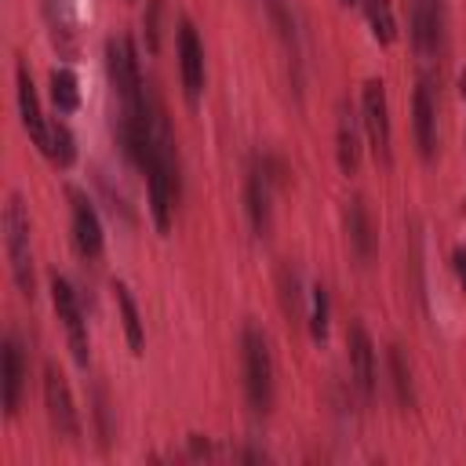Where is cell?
<instances>
[{
	"label": "cell",
	"instance_id": "1",
	"mask_svg": "<svg viewBox=\"0 0 466 466\" xmlns=\"http://www.w3.org/2000/svg\"><path fill=\"white\" fill-rule=\"evenodd\" d=\"M240 364H244L248 408L255 415H266L273 408V357H269L266 335L255 324H244L240 331Z\"/></svg>",
	"mask_w": 466,
	"mask_h": 466
},
{
	"label": "cell",
	"instance_id": "2",
	"mask_svg": "<svg viewBox=\"0 0 466 466\" xmlns=\"http://www.w3.org/2000/svg\"><path fill=\"white\" fill-rule=\"evenodd\" d=\"M4 248H7V262L18 291L33 299L36 280H33V251H29V211L18 193H11L4 204Z\"/></svg>",
	"mask_w": 466,
	"mask_h": 466
},
{
	"label": "cell",
	"instance_id": "3",
	"mask_svg": "<svg viewBox=\"0 0 466 466\" xmlns=\"http://www.w3.org/2000/svg\"><path fill=\"white\" fill-rule=\"evenodd\" d=\"M106 69H109V80L120 95V106L124 113H135V109H146V84H142V73H138V58H135V44L131 36H109L106 40Z\"/></svg>",
	"mask_w": 466,
	"mask_h": 466
},
{
	"label": "cell",
	"instance_id": "4",
	"mask_svg": "<svg viewBox=\"0 0 466 466\" xmlns=\"http://www.w3.org/2000/svg\"><path fill=\"white\" fill-rule=\"evenodd\" d=\"M360 124L368 131V142H371V153L379 164H390V102H386V84L382 80H368L360 87Z\"/></svg>",
	"mask_w": 466,
	"mask_h": 466
},
{
	"label": "cell",
	"instance_id": "5",
	"mask_svg": "<svg viewBox=\"0 0 466 466\" xmlns=\"http://www.w3.org/2000/svg\"><path fill=\"white\" fill-rule=\"evenodd\" d=\"M51 302H55V313L66 328V339H69V350H73V360L80 368H87V324H84V309H80V299L73 291V284L66 277H51Z\"/></svg>",
	"mask_w": 466,
	"mask_h": 466
},
{
	"label": "cell",
	"instance_id": "6",
	"mask_svg": "<svg viewBox=\"0 0 466 466\" xmlns=\"http://www.w3.org/2000/svg\"><path fill=\"white\" fill-rule=\"evenodd\" d=\"M44 408H47V419H51L58 437H66V441L80 437V419H76V408H73V393H69V386H66V379L55 364H44Z\"/></svg>",
	"mask_w": 466,
	"mask_h": 466
},
{
	"label": "cell",
	"instance_id": "7",
	"mask_svg": "<svg viewBox=\"0 0 466 466\" xmlns=\"http://www.w3.org/2000/svg\"><path fill=\"white\" fill-rule=\"evenodd\" d=\"M178 73H182V95L189 106L200 102L204 95V44L193 29L189 18L178 22Z\"/></svg>",
	"mask_w": 466,
	"mask_h": 466
},
{
	"label": "cell",
	"instance_id": "8",
	"mask_svg": "<svg viewBox=\"0 0 466 466\" xmlns=\"http://www.w3.org/2000/svg\"><path fill=\"white\" fill-rule=\"evenodd\" d=\"M69 218H73V244L84 258H98L102 255V222L98 211L91 208V200L80 189H69Z\"/></svg>",
	"mask_w": 466,
	"mask_h": 466
},
{
	"label": "cell",
	"instance_id": "9",
	"mask_svg": "<svg viewBox=\"0 0 466 466\" xmlns=\"http://www.w3.org/2000/svg\"><path fill=\"white\" fill-rule=\"evenodd\" d=\"M346 350H350V371H353V382L364 397L375 393V342L368 335V328L360 320L350 324L346 331Z\"/></svg>",
	"mask_w": 466,
	"mask_h": 466
},
{
	"label": "cell",
	"instance_id": "10",
	"mask_svg": "<svg viewBox=\"0 0 466 466\" xmlns=\"http://www.w3.org/2000/svg\"><path fill=\"white\" fill-rule=\"evenodd\" d=\"M411 131H415V146L419 153L430 160L437 153V102H433V87L430 80H419L415 87V102H411Z\"/></svg>",
	"mask_w": 466,
	"mask_h": 466
},
{
	"label": "cell",
	"instance_id": "11",
	"mask_svg": "<svg viewBox=\"0 0 466 466\" xmlns=\"http://www.w3.org/2000/svg\"><path fill=\"white\" fill-rule=\"evenodd\" d=\"M18 116H22V127L29 131L33 146L44 153L47 149V120L40 113V98H36V87H33V76L25 69V62H18Z\"/></svg>",
	"mask_w": 466,
	"mask_h": 466
},
{
	"label": "cell",
	"instance_id": "12",
	"mask_svg": "<svg viewBox=\"0 0 466 466\" xmlns=\"http://www.w3.org/2000/svg\"><path fill=\"white\" fill-rule=\"evenodd\" d=\"M411 47L430 58L441 47V0H411Z\"/></svg>",
	"mask_w": 466,
	"mask_h": 466
},
{
	"label": "cell",
	"instance_id": "13",
	"mask_svg": "<svg viewBox=\"0 0 466 466\" xmlns=\"http://www.w3.org/2000/svg\"><path fill=\"white\" fill-rule=\"evenodd\" d=\"M0 368H4V411L7 419L18 411V400H22V386H25V357H22V346L15 335L4 339V353H0Z\"/></svg>",
	"mask_w": 466,
	"mask_h": 466
},
{
	"label": "cell",
	"instance_id": "14",
	"mask_svg": "<svg viewBox=\"0 0 466 466\" xmlns=\"http://www.w3.org/2000/svg\"><path fill=\"white\" fill-rule=\"evenodd\" d=\"M335 157H339L342 175H357V167H360V131H357V116L346 102L339 106V120H335Z\"/></svg>",
	"mask_w": 466,
	"mask_h": 466
},
{
	"label": "cell",
	"instance_id": "15",
	"mask_svg": "<svg viewBox=\"0 0 466 466\" xmlns=\"http://www.w3.org/2000/svg\"><path fill=\"white\" fill-rule=\"evenodd\" d=\"M346 237H350L353 255L360 262H371V255H375V226H371V215H368L360 197H353L346 204Z\"/></svg>",
	"mask_w": 466,
	"mask_h": 466
},
{
	"label": "cell",
	"instance_id": "16",
	"mask_svg": "<svg viewBox=\"0 0 466 466\" xmlns=\"http://www.w3.org/2000/svg\"><path fill=\"white\" fill-rule=\"evenodd\" d=\"M113 299H116V306H120V320H124L127 346H131V353L138 357V353L146 350V331H142V317H138V306H135V299H131L127 284L113 280Z\"/></svg>",
	"mask_w": 466,
	"mask_h": 466
},
{
	"label": "cell",
	"instance_id": "17",
	"mask_svg": "<svg viewBox=\"0 0 466 466\" xmlns=\"http://www.w3.org/2000/svg\"><path fill=\"white\" fill-rule=\"evenodd\" d=\"M51 98H55V109L58 113H76V106H80V84H76V73L69 66H55L51 69Z\"/></svg>",
	"mask_w": 466,
	"mask_h": 466
},
{
	"label": "cell",
	"instance_id": "18",
	"mask_svg": "<svg viewBox=\"0 0 466 466\" xmlns=\"http://www.w3.org/2000/svg\"><path fill=\"white\" fill-rule=\"evenodd\" d=\"M386 360H390V382H393L397 404H400V408H411V404H415V386H411V368H408L400 346H390Z\"/></svg>",
	"mask_w": 466,
	"mask_h": 466
},
{
	"label": "cell",
	"instance_id": "19",
	"mask_svg": "<svg viewBox=\"0 0 466 466\" xmlns=\"http://www.w3.org/2000/svg\"><path fill=\"white\" fill-rule=\"evenodd\" d=\"M364 15H368L371 36L379 44H393L397 40V18H393V4L390 0H364Z\"/></svg>",
	"mask_w": 466,
	"mask_h": 466
},
{
	"label": "cell",
	"instance_id": "20",
	"mask_svg": "<svg viewBox=\"0 0 466 466\" xmlns=\"http://www.w3.org/2000/svg\"><path fill=\"white\" fill-rule=\"evenodd\" d=\"M44 157H51L58 167H69L76 160V142H73V131L62 124V120H51L47 127V149Z\"/></svg>",
	"mask_w": 466,
	"mask_h": 466
},
{
	"label": "cell",
	"instance_id": "21",
	"mask_svg": "<svg viewBox=\"0 0 466 466\" xmlns=\"http://www.w3.org/2000/svg\"><path fill=\"white\" fill-rule=\"evenodd\" d=\"M328 313H331L328 288L324 284H313L309 288V335H313V342H324L328 339Z\"/></svg>",
	"mask_w": 466,
	"mask_h": 466
},
{
	"label": "cell",
	"instance_id": "22",
	"mask_svg": "<svg viewBox=\"0 0 466 466\" xmlns=\"http://www.w3.org/2000/svg\"><path fill=\"white\" fill-rule=\"evenodd\" d=\"M280 302H284V313L291 320L302 317V295H299V269L295 266H280Z\"/></svg>",
	"mask_w": 466,
	"mask_h": 466
},
{
	"label": "cell",
	"instance_id": "23",
	"mask_svg": "<svg viewBox=\"0 0 466 466\" xmlns=\"http://www.w3.org/2000/svg\"><path fill=\"white\" fill-rule=\"evenodd\" d=\"M95 419H98V433H102V444H109V404H106V393L95 390Z\"/></svg>",
	"mask_w": 466,
	"mask_h": 466
},
{
	"label": "cell",
	"instance_id": "24",
	"mask_svg": "<svg viewBox=\"0 0 466 466\" xmlns=\"http://www.w3.org/2000/svg\"><path fill=\"white\" fill-rule=\"evenodd\" d=\"M451 269H455V277H459V288L466 291V248H455V251H451Z\"/></svg>",
	"mask_w": 466,
	"mask_h": 466
},
{
	"label": "cell",
	"instance_id": "25",
	"mask_svg": "<svg viewBox=\"0 0 466 466\" xmlns=\"http://www.w3.org/2000/svg\"><path fill=\"white\" fill-rule=\"evenodd\" d=\"M157 11H160V4L157 0H149V18H146V33H149V47L157 51Z\"/></svg>",
	"mask_w": 466,
	"mask_h": 466
},
{
	"label": "cell",
	"instance_id": "26",
	"mask_svg": "<svg viewBox=\"0 0 466 466\" xmlns=\"http://www.w3.org/2000/svg\"><path fill=\"white\" fill-rule=\"evenodd\" d=\"M208 451H211V444H208L200 433H193V437H189V455H208Z\"/></svg>",
	"mask_w": 466,
	"mask_h": 466
},
{
	"label": "cell",
	"instance_id": "27",
	"mask_svg": "<svg viewBox=\"0 0 466 466\" xmlns=\"http://www.w3.org/2000/svg\"><path fill=\"white\" fill-rule=\"evenodd\" d=\"M459 95H462V102H466V73L459 76Z\"/></svg>",
	"mask_w": 466,
	"mask_h": 466
},
{
	"label": "cell",
	"instance_id": "28",
	"mask_svg": "<svg viewBox=\"0 0 466 466\" xmlns=\"http://www.w3.org/2000/svg\"><path fill=\"white\" fill-rule=\"evenodd\" d=\"M342 4H346V7H350V4H357V0H342Z\"/></svg>",
	"mask_w": 466,
	"mask_h": 466
}]
</instances>
